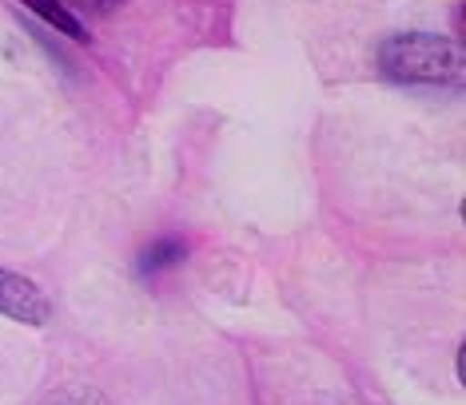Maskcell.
Instances as JSON below:
<instances>
[{
	"label": "cell",
	"mask_w": 466,
	"mask_h": 405,
	"mask_svg": "<svg viewBox=\"0 0 466 405\" xmlns=\"http://www.w3.org/2000/svg\"><path fill=\"white\" fill-rule=\"evenodd\" d=\"M379 68L390 80L447 84L459 76V48L447 36H434V32H407V36H390L379 48Z\"/></svg>",
	"instance_id": "obj_1"
},
{
	"label": "cell",
	"mask_w": 466,
	"mask_h": 405,
	"mask_svg": "<svg viewBox=\"0 0 466 405\" xmlns=\"http://www.w3.org/2000/svg\"><path fill=\"white\" fill-rule=\"evenodd\" d=\"M0 314L25 326H45L52 318V302L33 279L0 266Z\"/></svg>",
	"instance_id": "obj_2"
},
{
	"label": "cell",
	"mask_w": 466,
	"mask_h": 405,
	"mask_svg": "<svg viewBox=\"0 0 466 405\" xmlns=\"http://www.w3.org/2000/svg\"><path fill=\"white\" fill-rule=\"evenodd\" d=\"M20 5H25V8H28V13H36V16H40V20H45V25H48V28L65 32V36H72V40H80V44H84V40H88V28H84V25H80V20H76V16H72V13H68V8H65V5H60V0H20Z\"/></svg>",
	"instance_id": "obj_3"
},
{
	"label": "cell",
	"mask_w": 466,
	"mask_h": 405,
	"mask_svg": "<svg viewBox=\"0 0 466 405\" xmlns=\"http://www.w3.org/2000/svg\"><path fill=\"white\" fill-rule=\"evenodd\" d=\"M184 242L179 239H160L156 247H147L144 251V259H140V271L144 274H152V271H164V266H176L179 259H184Z\"/></svg>",
	"instance_id": "obj_4"
},
{
	"label": "cell",
	"mask_w": 466,
	"mask_h": 405,
	"mask_svg": "<svg viewBox=\"0 0 466 405\" xmlns=\"http://www.w3.org/2000/svg\"><path fill=\"white\" fill-rule=\"evenodd\" d=\"M76 5H84V8H104L108 0H76Z\"/></svg>",
	"instance_id": "obj_5"
}]
</instances>
